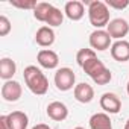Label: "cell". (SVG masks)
Listing matches in <instances>:
<instances>
[{
  "mask_svg": "<svg viewBox=\"0 0 129 129\" xmlns=\"http://www.w3.org/2000/svg\"><path fill=\"white\" fill-rule=\"evenodd\" d=\"M24 84L35 96H44L49 91V79L37 66H27L23 72Z\"/></svg>",
  "mask_w": 129,
  "mask_h": 129,
  "instance_id": "6da1fadb",
  "label": "cell"
},
{
  "mask_svg": "<svg viewBox=\"0 0 129 129\" xmlns=\"http://www.w3.org/2000/svg\"><path fill=\"white\" fill-rule=\"evenodd\" d=\"M84 5L88 6L87 14H88V20L91 26H94L96 29H103L109 24L111 12L105 2H102V0H91V2L87 0V2H84Z\"/></svg>",
  "mask_w": 129,
  "mask_h": 129,
  "instance_id": "7a4b0ae2",
  "label": "cell"
},
{
  "mask_svg": "<svg viewBox=\"0 0 129 129\" xmlns=\"http://www.w3.org/2000/svg\"><path fill=\"white\" fill-rule=\"evenodd\" d=\"M84 72L93 79L94 84L97 85H106L111 82L112 79V73L109 69L105 67V64L99 59V58H93L90 61H87L84 66H82Z\"/></svg>",
  "mask_w": 129,
  "mask_h": 129,
  "instance_id": "3957f363",
  "label": "cell"
},
{
  "mask_svg": "<svg viewBox=\"0 0 129 129\" xmlns=\"http://www.w3.org/2000/svg\"><path fill=\"white\" fill-rule=\"evenodd\" d=\"M55 85L59 91H70L76 87V75L70 67H61L55 73Z\"/></svg>",
  "mask_w": 129,
  "mask_h": 129,
  "instance_id": "277c9868",
  "label": "cell"
},
{
  "mask_svg": "<svg viewBox=\"0 0 129 129\" xmlns=\"http://www.w3.org/2000/svg\"><path fill=\"white\" fill-rule=\"evenodd\" d=\"M111 37L109 34L105 30V29H96L90 34V38H88V43H90V47L96 52H103L106 49H111L112 43H111Z\"/></svg>",
  "mask_w": 129,
  "mask_h": 129,
  "instance_id": "5b68a950",
  "label": "cell"
},
{
  "mask_svg": "<svg viewBox=\"0 0 129 129\" xmlns=\"http://www.w3.org/2000/svg\"><path fill=\"white\" fill-rule=\"evenodd\" d=\"M106 32L109 34V37L115 41L118 40H124V37L129 34V23L124 18H114L109 21V24L106 26Z\"/></svg>",
  "mask_w": 129,
  "mask_h": 129,
  "instance_id": "8992f818",
  "label": "cell"
},
{
  "mask_svg": "<svg viewBox=\"0 0 129 129\" xmlns=\"http://www.w3.org/2000/svg\"><path fill=\"white\" fill-rule=\"evenodd\" d=\"M100 108L106 114H118L121 109V100L115 93H103L100 96Z\"/></svg>",
  "mask_w": 129,
  "mask_h": 129,
  "instance_id": "52a82bcc",
  "label": "cell"
},
{
  "mask_svg": "<svg viewBox=\"0 0 129 129\" xmlns=\"http://www.w3.org/2000/svg\"><path fill=\"white\" fill-rule=\"evenodd\" d=\"M23 94V87L17 81H6L2 85V97L5 102H17Z\"/></svg>",
  "mask_w": 129,
  "mask_h": 129,
  "instance_id": "ba28073f",
  "label": "cell"
},
{
  "mask_svg": "<svg viewBox=\"0 0 129 129\" xmlns=\"http://www.w3.org/2000/svg\"><path fill=\"white\" fill-rule=\"evenodd\" d=\"M37 61L43 69H47V70H55L59 66L58 53L50 49H41L37 55Z\"/></svg>",
  "mask_w": 129,
  "mask_h": 129,
  "instance_id": "9c48e42d",
  "label": "cell"
},
{
  "mask_svg": "<svg viewBox=\"0 0 129 129\" xmlns=\"http://www.w3.org/2000/svg\"><path fill=\"white\" fill-rule=\"evenodd\" d=\"M46 114L49 118H52L53 121H64L67 117H69V108L66 103L62 102H50L46 108Z\"/></svg>",
  "mask_w": 129,
  "mask_h": 129,
  "instance_id": "30bf717a",
  "label": "cell"
},
{
  "mask_svg": "<svg viewBox=\"0 0 129 129\" xmlns=\"http://www.w3.org/2000/svg\"><path fill=\"white\" fill-rule=\"evenodd\" d=\"M64 14L66 17L72 21H79L84 18L85 15V5L84 2H79V0H70V2L66 3L64 6Z\"/></svg>",
  "mask_w": 129,
  "mask_h": 129,
  "instance_id": "8fae6325",
  "label": "cell"
},
{
  "mask_svg": "<svg viewBox=\"0 0 129 129\" xmlns=\"http://www.w3.org/2000/svg\"><path fill=\"white\" fill-rule=\"evenodd\" d=\"M111 56L117 62H127L129 61V41L118 40L111 46Z\"/></svg>",
  "mask_w": 129,
  "mask_h": 129,
  "instance_id": "7c38bea8",
  "label": "cell"
},
{
  "mask_svg": "<svg viewBox=\"0 0 129 129\" xmlns=\"http://www.w3.org/2000/svg\"><path fill=\"white\" fill-rule=\"evenodd\" d=\"M73 94H75V99L78 102L90 103L94 99V88L87 82H81V84H76V87L73 90Z\"/></svg>",
  "mask_w": 129,
  "mask_h": 129,
  "instance_id": "4fadbf2b",
  "label": "cell"
},
{
  "mask_svg": "<svg viewBox=\"0 0 129 129\" xmlns=\"http://www.w3.org/2000/svg\"><path fill=\"white\" fill-rule=\"evenodd\" d=\"M35 41L40 47H50L55 43V30L49 26H41L35 34Z\"/></svg>",
  "mask_w": 129,
  "mask_h": 129,
  "instance_id": "5bb4252c",
  "label": "cell"
},
{
  "mask_svg": "<svg viewBox=\"0 0 129 129\" xmlns=\"http://www.w3.org/2000/svg\"><path fill=\"white\" fill-rule=\"evenodd\" d=\"M8 124L9 129H27L29 117L23 111H12L8 114Z\"/></svg>",
  "mask_w": 129,
  "mask_h": 129,
  "instance_id": "9a60e30c",
  "label": "cell"
},
{
  "mask_svg": "<svg viewBox=\"0 0 129 129\" xmlns=\"http://www.w3.org/2000/svg\"><path fill=\"white\" fill-rule=\"evenodd\" d=\"M90 129H112V121L109 118V114L106 112H96L88 120Z\"/></svg>",
  "mask_w": 129,
  "mask_h": 129,
  "instance_id": "2e32d148",
  "label": "cell"
},
{
  "mask_svg": "<svg viewBox=\"0 0 129 129\" xmlns=\"http://www.w3.org/2000/svg\"><path fill=\"white\" fill-rule=\"evenodd\" d=\"M15 73H17V64H15L14 59H11V58H2L0 59V78L5 82L11 81Z\"/></svg>",
  "mask_w": 129,
  "mask_h": 129,
  "instance_id": "e0dca14e",
  "label": "cell"
},
{
  "mask_svg": "<svg viewBox=\"0 0 129 129\" xmlns=\"http://www.w3.org/2000/svg\"><path fill=\"white\" fill-rule=\"evenodd\" d=\"M53 5L52 3H47V2H38V5L35 6V9L32 11L34 12V17L37 21H41V23H46L47 21V17L52 11Z\"/></svg>",
  "mask_w": 129,
  "mask_h": 129,
  "instance_id": "ac0fdd59",
  "label": "cell"
},
{
  "mask_svg": "<svg viewBox=\"0 0 129 129\" xmlns=\"http://www.w3.org/2000/svg\"><path fill=\"white\" fill-rule=\"evenodd\" d=\"M64 12H61V9L59 8H56V6H53L52 8V11H50V14H49V17H47V21H46V24L49 26V27H58V26H61L62 24V21H64Z\"/></svg>",
  "mask_w": 129,
  "mask_h": 129,
  "instance_id": "d6986e66",
  "label": "cell"
},
{
  "mask_svg": "<svg viewBox=\"0 0 129 129\" xmlns=\"http://www.w3.org/2000/svg\"><path fill=\"white\" fill-rule=\"evenodd\" d=\"M93 58H97V53L90 47V49H79L78 53H76V62H78V66H84V64Z\"/></svg>",
  "mask_w": 129,
  "mask_h": 129,
  "instance_id": "ffe728a7",
  "label": "cell"
},
{
  "mask_svg": "<svg viewBox=\"0 0 129 129\" xmlns=\"http://www.w3.org/2000/svg\"><path fill=\"white\" fill-rule=\"evenodd\" d=\"M9 3L14 8H18V9H30V11H34L35 6L38 5L37 0H11Z\"/></svg>",
  "mask_w": 129,
  "mask_h": 129,
  "instance_id": "44dd1931",
  "label": "cell"
},
{
  "mask_svg": "<svg viewBox=\"0 0 129 129\" xmlns=\"http://www.w3.org/2000/svg\"><path fill=\"white\" fill-rule=\"evenodd\" d=\"M12 26H11V21L6 15H0V37H6L9 32H11Z\"/></svg>",
  "mask_w": 129,
  "mask_h": 129,
  "instance_id": "7402d4cb",
  "label": "cell"
},
{
  "mask_svg": "<svg viewBox=\"0 0 129 129\" xmlns=\"http://www.w3.org/2000/svg\"><path fill=\"white\" fill-rule=\"evenodd\" d=\"M106 6L109 9H124L129 6V0H106Z\"/></svg>",
  "mask_w": 129,
  "mask_h": 129,
  "instance_id": "603a6c76",
  "label": "cell"
},
{
  "mask_svg": "<svg viewBox=\"0 0 129 129\" xmlns=\"http://www.w3.org/2000/svg\"><path fill=\"white\" fill-rule=\"evenodd\" d=\"M0 129H9V124H8V114L0 115Z\"/></svg>",
  "mask_w": 129,
  "mask_h": 129,
  "instance_id": "cb8c5ba5",
  "label": "cell"
},
{
  "mask_svg": "<svg viewBox=\"0 0 129 129\" xmlns=\"http://www.w3.org/2000/svg\"><path fill=\"white\" fill-rule=\"evenodd\" d=\"M30 129H52L49 124H46V123H38V124H35L34 127H30Z\"/></svg>",
  "mask_w": 129,
  "mask_h": 129,
  "instance_id": "d4e9b609",
  "label": "cell"
},
{
  "mask_svg": "<svg viewBox=\"0 0 129 129\" xmlns=\"http://www.w3.org/2000/svg\"><path fill=\"white\" fill-rule=\"evenodd\" d=\"M123 129H129V118L126 120V123H124V127H123Z\"/></svg>",
  "mask_w": 129,
  "mask_h": 129,
  "instance_id": "484cf974",
  "label": "cell"
},
{
  "mask_svg": "<svg viewBox=\"0 0 129 129\" xmlns=\"http://www.w3.org/2000/svg\"><path fill=\"white\" fill-rule=\"evenodd\" d=\"M126 91H127V94H129V81H127V84H126Z\"/></svg>",
  "mask_w": 129,
  "mask_h": 129,
  "instance_id": "4316f807",
  "label": "cell"
},
{
  "mask_svg": "<svg viewBox=\"0 0 129 129\" xmlns=\"http://www.w3.org/2000/svg\"><path fill=\"white\" fill-rule=\"evenodd\" d=\"M73 129H85V127H82V126H76V127H73Z\"/></svg>",
  "mask_w": 129,
  "mask_h": 129,
  "instance_id": "83f0119b",
  "label": "cell"
}]
</instances>
